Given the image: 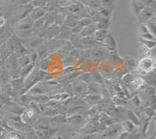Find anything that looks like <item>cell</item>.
I'll return each instance as SVG.
<instances>
[{
	"instance_id": "obj_10",
	"label": "cell",
	"mask_w": 156,
	"mask_h": 139,
	"mask_svg": "<svg viewBox=\"0 0 156 139\" xmlns=\"http://www.w3.org/2000/svg\"><path fill=\"white\" fill-rule=\"evenodd\" d=\"M47 2L45 0H34L33 2V5L36 7H44L46 5Z\"/></svg>"
},
{
	"instance_id": "obj_13",
	"label": "cell",
	"mask_w": 156,
	"mask_h": 139,
	"mask_svg": "<svg viewBox=\"0 0 156 139\" xmlns=\"http://www.w3.org/2000/svg\"><path fill=\"white\" fill-rule=\"evenodd\" d=\"M99 12H100V13H101V14L104 16V17H108V16L110 15V12H110L109 9H106V8H105V7L99 9Z\"/></svg>"
},
{
	"instance_id": "obj_14",
	"label": "cell",
	"mask_w": 156,
	"mask_h": 139,
	"mask_svg": "<svg viewBox=\"0 0 156 139\" xmlns=\"http://www.w3.org/2000/svg\"><path fill=\"white\" fill-rule=\"evenodd\" d=\"M141 36H142V37H144V39H146V40H154V35L153 34H151V32L141 34Z\"/></svg>"
},
{
	"instance_id": "obj_1",
	"label": "cell",
	"mask_w": 156,
	"mask_h": 139,
	"mask_svg": "<svg viewBox=\"0 0 156 139\" xmlns=\"http://www.w3.org/2000/svg\"><path fill=\"white\" fill-rule=\"evenodd\" d=\"M154 67H155V59L151 56H147L145 58H143L137 65V68L139 70L141 71L142 73H145L152 71Z\"/></svg>"
},
{
	"instance_id": "obj_3",
	"label": "cell",
	"mask_w": 156,
	"mask_h": 139,
	"mask_svg": "<svg viewBox=\"0 0 156 139\" xmlns=\"http://www.w3.org/2000/svg\"><path fill=\"white\" fill-rule=\"evenodd\" d=\"M45 12H46V9H44V7H37L32 12H30V16L33 20H37L42 17Z\"/></svg>"
},
{
	"instance_id": "obj_16",
	"label": "cell",
	"mask_w": 156,
	"mask_h": 139,
	"mask_svg": "<svg viewBox=\"0 0 156 139\" xmlns=\"http://www.w3.org/2000/svg\"><path fill=\"white\" fill-rule=\"evenodd\" d=\"M83 118L80 116H72L71 118L68 119V120L70 122H81Z\"/></svg>"
},
{
	"instance_id": "obj_11",
	"label": "cell",
	"mask_w": 156,
	"mask_h": 139,
	"mask_svg": "<svg viewBox=\"0 0 156 139\" xmlns=\"http://www.w3.org/2000/svg\"><path fill=\"white\" fill-rule=\"evenodd\" d=\"M128 117H129V119H130V121H131L132 123H134L135 124H139V123H140L137 117H136L132 112H129V113H128Z\"/></svg>"
},
{
	"instance_id": "obj_12",
	"label": "cell",
	"mask_w": 156,
	"mask_h": 139,
	"mask_svg": "<svg viewBox=\"0 0 156 139\" xmlns=\"http://www.w3.org/2000/svg\"><path fill=\"white\" fill-rule=\"evenodd\" d=\"M31 27H32L31 23H27V22H26V23H21L20 25H19V26L17 27V28L20 29V30H28V29L30 28Z\"/></svg>"
},
{
	"instance_id": "obj_17",
	"label": "cell",
	"mask_w": 156,
	"mask_h": 139,
	"mask_svg": "<svg viewBox=\"0 0 156 139\" xmlns=\"http://www.w3.org/2000/svg\"><path fill=\"white\" fill-rule=\"evenodd\" d=\"M5 23H6V19H5V16L1 15L0 16V27H3L4 25L5 24Z\"/></svg>"
},
{
	"instance_id": "obj_2",
	"label": "cell",
	"mask_w": 156,
	"mask_h": 139,
	"mask_svg": "<svg viewBox=\"0 0 156 139\" xmlns=\"http://www.w3.org/2000/svg\"><path fill=\"white\" fill-rule=\"evenodd\" d=\"M154 9L151 6H145L139 13L138 16L144 20H150L154 16Z\"/></svg>"
},
{
	"instance_id": "obj_6",
	"label": "cell",
	"mask_w": 156,
	"mask_h": 139,
	"mask_svg": "<svg viewBox=\"0 0 156 139\" xmlns=\"http://www.w3.org/2000/svg\"><path fill=\"white\" fill-rule=\"evenodd\" d=\"M94 35L96 40L103 41L107 36V31L105 30H98L94 32Z\"/></svg>"
},
{
	"instance_id": "obj_9",
	"label": "cell",
	"mask_w": 156,
	"mask_h": 139,
	"mask_svg": "<svg viewBox=\"0 0 156 139\" xmlns=\"http://www.w3.org/2000/svg\"><path fill=\"white\" fill-rule=\"evenodd\" d=\"M124 126L126 127V130L127 132H130V133H133V132L136 130V128H135V126L133 125V123H132L131 121H126L124 123Z\"/></svg>"
},
{
	"instance_id": "obj_21",
	"label": "cell",
	"mask_w": 156,
	"mask_h": 139,
	"mask_svg": "<svg viewBox=\"0 0 156 139\" xmlns=\"http://www.w3.org/2000/svg\"><path fill=\"white\" fill-rule=\"evenodd\" d=\"M56 139H62V137H58Z\"/></svg>"
},
{
	"instance_id": "obj_4",
	"label": "cell",
	"mask_w": 156,
	"mask_h": 139,
	"mask_svg": "<svg viewBox=\"0 0 156 139\" xmlns=\"http://www.w3.org/2000/svg\"><path fill=\"white\" fill-rule=\"evenodd\" d=\"M95 31V27H94L92 25H89V26H87V27H83L82 30L80 31V34H81L82 36H86V37H87V36L94 34Z\"/></svg>"
},
{
	"instance_id": "obj_7",
	"label": "cell",
	"mask_w": 156,
	"mask_h": 139,
	"mask_svg": "<svg viewBox=\"0 0 156 139\" xmlns=\"http://www.w3.org/2000/svg\"><path fill=\"white\" fill-rule=\"evenodd\" d=\"M144 81L143 79L140 78V77H137V78H135L134 80L132 81L131 85L133 88H135V89H138V88H140V87L144 84Z\"/></svg>"
},
{
	"instance_id": "obj_18",
	"label": "cell",
	"mask_w": 156,
	"mask_h": 139,
	"mask_svg": "<svg viewBox=\"0 0 156 139\" xmlns=\"http://www.w3.org/2000/svg\"><path fill=\"white\" fill-rule=\"evenodd\" d=\"M133 102L134 103V105H136V106H137V105H139V104H140V100H139V98H137V97H135L133 99Z\"/></svg>"
},
{
	"instance_id": "obj_19",
	"label": "cell",
	"mask_w": 156,
	"mask_h": 139,
	"mask_svg": "<svg viewBox=\"0 0 156 139\" xmlns=\"http://www.w3.org/2000/svg\"><path fill=\"white\" fill-rule=\"evenodd\" d=\"M147 114L150 115V116H152V115L154 114V112L151 109H148V110L147 111Z\"/></svg>"
},
{
	"instance_id": "obj_8",
	"label": "cell",
	"mask_w": 156,
	"mask_h": 139,
	"mask_svg": "<svg viewBox=\"0 0 156 139\" xmlns=\"http://www.w3.org/2000/svg\"><path fill=\"white\" fill-rule=\"evenodd\" d=\"M140 41H141L143 44H144V46L146 47L148 49H151V48H154V45H155V41L154 40H146V39H140Z\"/></svg>"
},
{
	"instance_id": "obj_15",
	"label": "cell",
	"mask_w": 156,
	"mask_h": 139,
	"mask_svg": "<svg viewBox=\"0 0 156 139\" xmlns=\"http://www.w3.org/2000/svg\"><path fill=\"white\" fill-rule=\"evenodd\" d=\"M140 31L141 32V34H144V33H148L150 32V30L147 28V25L144 24V23H141L140 26Z\"/></svg>"
},
{
	"instance_id": "obj_20",
	"label": "cell",
	"mask_w": 156,
	"mask_h": 139,
	"mask_svg": "<svg viewBox=\"0 0 156 139\" xmlns=\"http://www.w3.org/2000/svg\"><path fill=\"white\" fill-rule=\"evenodd\" d=\"M82 139H91V136H87V137H83V138H82Z\"/></svg>"
},
{
	"instance_id": "obj_5",
	"label": "cell",
	"mask_w": 156,
	"mask_h": 139,
	"mask_svg": "<svg viewBox=\"0 0 156 139\" xmlns=\"http://www.w3.org/2000/svg\"><path fill=\"white\" fill-rule=\"evenodd\" d=\"M133 6L135 13L138 16L142 9L145 7V5L140 0H133Z\"/></svg>"
}]
</instances>
